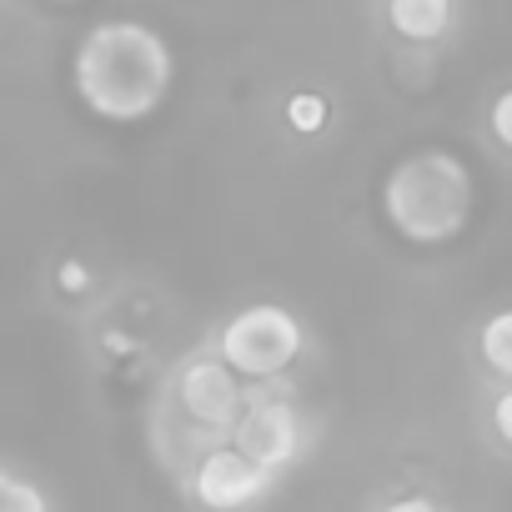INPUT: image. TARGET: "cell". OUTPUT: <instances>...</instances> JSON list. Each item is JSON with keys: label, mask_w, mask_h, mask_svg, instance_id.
<instances>
[{"label": "cell", "mask_w": 512, "mask_h": 512, "mask_svg": "<svg viewBox=\"0 0 512 512\" xmlns=\"http://www.w3.org/2000/svg\"><path fill=\"white\" fill-rule=\"evenodd\" d=\"M71 81L91 116L136 126L166 106L176 81V56L166 36L141 21H101L81 36L71 56Z\"/></svg>", "instance_id": "cell-1"}, {"label": "cell", "mask_w": 512, "mask_h": 512, "mask_svg": "<svg viewBox=\"0 0 512 512\" xmlns=\"http://www.w3.org/2000/svg\"><path fill=\"white\" fill-rule=\"evenodd\" d=\"M472 171L452 151H412L382 181V216L412 246H447L472 216Z\"/></svg>", "instance_id": "cell-2"}, {"label": "cell", "mask_w": 512, "mask_h": 512, "mask_svg": "<svg viewBox=\"0 0 512 512\" xmlns=\"http://www.w3.org/2000/svg\"><path fill=\"white\" fill-rule=\"evenodd\" d=\"M297 352H302V322L277 302H256V307L236 312L216 342V357L236 377H256V382L287 372L297 362Z\"/></svg>", "instance_id": "cell-3"}, {"label": "cell", "mask_w": 512, "mask_h": 512, "mask_svg": "<svg viewBox=\"0 0 512 512\" xmlns=\"http://www.w3.org/2000/svg\"><path fill=\"white\" fill-rule=\"evenodd\" d=\"M231 447L246 452L256 467H267L272 477L287 472L302 447H307V432H302V417L292 402H277V397H251L231 427Z\"/></svg>", "instance_id": "cell-4"}, {"label": "cell", "mask_w": 512, "mask_h": 512, "mask_svg": "<svg viewBox=\"0 0 512 512\" xmlns=\"http://www.w3.org/2000/svg\"><path fill=\"white\" fill-rule=\"evenodd\" d=\"M272 487H277V477L267 467H256L236 447H211L196 462V472H191V497L206 512H246V507L262 502Z\"/></svg>", "instance_id": "cell-5"}, {"label": "cell", "mask_w": 512, "mask_h": 512, "mask_svg": "<svg viewBox=\"0 0 512 512\" xmlns=\"http://www.w3.org/2000/svg\"><path fill=\"white\" fill-rule=\"evenodd\" d=\"M176 402L206 432H231L236 417H241V407H246L241 382H236V372L221 357H191L176 372Z\"/></svg>", "instance_id": "cell-6"}, {"label": "cell", "mask_w": 512, "mask_h": 512, "mask_svg": "<svg viewBox=\"0 0 512 512\" xmlns=\"http://www.w3.org/2000/svg\"><path fill=\"white\" fill-rule=\"evenodd\" d=\"M387 26L402 41H442L452 26V0H387Z\"/></svg>", "instance_id": "cell-7"}, {"label": "cell", "mask_w": 512, "mask_h": 512, "mask_svg": "<svg viewBox=\"0 0 512 512\" xmlns=\"http://www.w3.org/2000/svg\"><path fill=\"white\" fill-rule=\"evenodd\" d=\"M477 352L497 377H512V312H492L477 332Z\"/></svg>", "instance_id": "cell-8"}, {"label": "cell", "mask_w": 512, "mask_h": 512, "mask_svg": "<svg viewBox=\"0 0 512 512\" xmlns=\"http://www.w3.org/2000/svg\"><path fill=\"white\" fill-rule=\"evenodd\" d=\"M287 121H292L297 136H317V131L327 126V96H317V91H297V96L287 101Z\"/></svg>", "instance_id": "cell-9"}, {"label": "cell", "mask_w": 512, "mask_h": 512, "mask_svg": "<svg viewBox=\"0 0 512 512\" xmlns=\"http://www.w3.org/2000/svg\"><path fill=\"white\" fill-rule=\"evenodd\" d=\"M0 512H51V497L36 487V482H26V477H6V487H0Z\"/></svg>", "instance_id": "cell-10"}, {"label": "cell", "mask_w": 512, "mask_h": 512, "mask_svg": "<svg viewBox=\"0 0 512 512\" xmlns=\"http://www.w3.org/2000/svg\"><path fill=\"white\" fill-rule=\"evenodd\" d=\"M487 126H492V136L512 151V91H502L497 101H492V111H487Z\"/></svg>", "instance_id": "cell-11"}, {"label": "cell", "mask_w": 512, "mask_h": 512, "mask_svg": "<svg viewBox=\"0 0 512 512\" xmlns=\"http://www.w3.org/2000/svg\"><path fill=\"white\" fill-rule=\"evenodd\" d=\"M492 427H497L502 442H512V387L497 392V402H492Z\"/></svg>", "instance_id": "cell-12"}, {"label": "cell", "mask_w": 512, "mask_h": 512, "mask_svg": "<svg viewBox=\"0 0 512 512\" xmlns=\"http://www.w3.org/2000/svg\"><path fill=\"white\" fill-rule=\"evenodd\" d=\"M86 287H91V272H86L81 262H66V267H61V292H71V297H81Z\"/></svg>", "instance_id": "cell-13"}, {"label": "cell", "mask_w": 512, "mask_h": 512, "mask_svg": "<svg viewBox=\"0 0 512 512\" xmlns=\"http://www.w3.org/2000/svg\"><path fill=\"white\" fill-rule=\"evenodd\" d=\"M382 512H442L432 497H422V492H407V497H392Z\"/></svg>", "instance_id": "cell-14"}, {"label": "cell", "mask_w": 512, "mask_h": 512, "mask_svg": "<svg viewBox=\"0 0 512 512\" xmlns=\"http://www.w3.org/2000/svg\"><path fill=\"white\" fill-rule=\"evenodd\" d=\"M6 477H11V472H6V467H0V487H6Z\"/></svg>", "instance_id": "cell-15"}, {"label": "cell", "mask_w": 512, "mask_h": 512, "mask_svg": "<svg viewBox=\"0 0 512 512\" xmlns=\"http://www.w3.org/2000/svg\"><path fill=\"white\" fill-rule=\"evenodd\" d=\"M56 6H76V0H56Z\"/></svg>", "instance_id": "cell-16"}]
</instances>
